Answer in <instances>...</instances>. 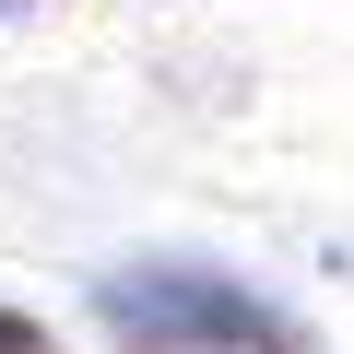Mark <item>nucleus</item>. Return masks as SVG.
Returning a JSON list of instances; mask_svg holds the SVG:
<instances>
[{
  "label": "nucleus",
  "instance_id": "f257e3e1",
  "mask_svg": "<svg viewBox=\"0 0 354 354\" xmlns=\"http://www.w3.org/2000/svg\"><path fill=\"white\" fill-rule=\"evenodd\" d=\"M95 319L130 354H283V319L260 295H236L225 272H201V260H153V272L95 283Z\"/></svg>",
  "mask_w": 354,
  "mask_h": 354
},
{
  "label": "nucleus",
  "instance_id": "f03ea898",
  "mask_svg": "<svg viewBox=\"0 0 354 354\" xmlns=\"http://www.w3.org/2000/svg\"><path fill=\"white\" fill-rule=\"evenodd\" d=\"M0 354H48V342H36V319H12V307H0Z\"/></svg>",
  "mask_w": 354,
  "mask_h": 354
}]
</instances>
